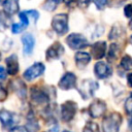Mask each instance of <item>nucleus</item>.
I'll list each match as a JSON object with an SVG mask.
<instances>
[{
    "label": "nucleus",
    "instance_id": "nucleus-1",
    "mask_svg": "<svg viewBox=\"0 0 132 132\" xmlns=\"http://www.w3.org/2000/svg\"><path fill=\"white\" fill-rule=\"evenodd\" d=\"M122 114L113 111L106 116L102 121V131L103 132H119L120 126L122 124Z\"/></svg>",
    "mask_w": 132,
    "mask_h": 132
},
{
    "label": "nucleus",
    "instance_id": "nucleus-2",
    "mask_svg": "<svg viewBox=\"0 0 132 132\" xmlns=\"http://www.w3.org/2000/svg\"><path fill=\"white\" fill-rule=\"evenodd\" d=\"M52 28L58 35H64L68 32V15L58 13L52 20Z\"/></svg>",
    "mask_w": 132,
    "mask_h": 132
},
{
    "label": "nucleus",
    "instance_id": "nucleus-3",
    "mask_svg": "<svg viewBox=\"0 0 132 132\" xmlns=\"http://www.w3.org/2000/svg\"><path fill=\"white\" fill-rule=\"evenodd\" d=\"M30 97H31V101L38 106H45L50 101V95L47 91L37 87L31 88Z\"/></svg>",
    "mask_w": 132,
    "mask_h": 132
},
{
    "label": "nucleus",
    "instance_id": "nucleus-4",
    "mask_svg": "<svg viewBox=\"0 0 132 132\" xmlns=\"http://www.w3.org/2000/svg\"><path fill=\"white\" fill-rule=\"evenodd\" d=\"M77 104L72 100H67L61 105V119L63 122H70L76 114Z\"/></svg>",
    "mask_w": 132,
    "mask_h": 132
},
{
    "label": "nucleus",
    "instance_id": "nucleus-5",
    "mask_svg": "<svg viewBox=\"0 0 132 132\" xmlns=\"http://www.w3.org/2000/svg\"><path fill=\"white\" fill-rule=\"evenodd\" d=\"M66 43L72 50H80L88 46L87 38L79 33H71L66 37Z\"/></svg>",
    "mask_w": 132,
    "mask_h": 132
},
{
    "label": "nucleus",
    "instance_id": "nucleus-6",
    "mask_svg": "<svg viewBox=\"0 0 132 132\" xmlns=\"http://www.w3.org/2000/svg\"><path fill=\"white\" fill-rule=\"evenodd\" d=\"M44 70H45V66L41 62H36L25 70V72L23 74V77L26 80L31 81V80L39 77L40 75H42Z\"/></svg>",
    "mask_w": 132,
    "mask_h": 132
},
{
    "label": "nucleus",
    "instance_id": "nucleus-7",
    "mask_svg": "<svg viewBox=\"0 0 132 132\" xmlns=\"http://www.w3.org/2000/svg\"><path fill=\"white\" fill-rule=\"evenodd\" d=\"M98 89V82L92 80V79H85L81 81L78 92L80 93L81 97L84 99H89L91 96H93L94 92Z\"/></svg>",
    "mask_w": 132,
    "mask_h": 132
},
{
    "label": "nucleus",
    "instance_id": "nucleus-8",
    "mask_svg": "<svg viewBox=\"0 0 132 132\" xmlns=\"http://www.w3.org/2000/svg\"><path fill=\"white\" fill-rule=\"evenodd\" d=\"M89 114L93 118V119H97L100 118L104 114V112L106 111V103L103 100L100 99H95L89 106L88 108Z\"/></svg>",
    "mask_w": 132,
    "mask_h": 132
},
{
    "label": "nucleus",
    "instance_id": "nucleus-9",
    "mask_svg": "<svg viewBox=\"0 0 132 132\" xmlns=\"http://www.w3.org/2000/svg\"><path fill=\"white\" fill-rule=\"evenodd\" d=\"M94 73L95 75L100 78V79H104L109 77L112 74V68L110 65H108L106 62L103 61H99L95 64L94 66Z\"/></svg>",
    "mask_w": 132,
    "mask_h": 132
},
{
    "label": "nucleus",
    "instance_id": "nucleus-10",
    "mask_svg": "<svg viewBox=\"0 0 132 132\" xmlns=\"http://www.w3.org/2000/svg\"><path fill=\"white\" fill-rule=\"evenodd\" d=\"M18 121H19V118L15 113H13L7 109L0 110V122H1L3 128H10Z\"/></svg>",
    "mask_w": 132,
    "mask_h": 132
},
{
    "label": "nucleus",
    "instance_id": "nucleus-11",
    "mask_svg": "<svg viewBox=\"0 0 132 132\" xmlns=\"http://www.w3.org/2000/svg\"><path fill=\"white\" fill-rule=\"evenodd\" d=\"M63 54H64V46L59 41H56L46 50L45 58L47 61L57 60V59H60V57Z\"/></svg>",
    "mask_w": 132,
    "mask_h": 132
},
{
    "label": "nucleus",
    "instance_id": "nucleus-12",
    "mask_svg": "<svg viewBox=\"0 0 132 132\" xmlns=\"http://www.w3.org/2000/svg\"><path fill=\"white\" fill-rule=\"evenodd\" d=\"M76 87V75L73 72H66L59 80V88L62 90H70Z\"/></svg>",
    "mask_w": 132,
    "mask_h": 132
},
{
    "label": "nucleus",
    "instance_id": "nucleus-13",
    "mask_svg": "<svg viewBox=\"0 0 132 132\" xmlns=\"http://www.w3.org/2000/svg\"><path fill=\"white\" fill-rule=\"evenodd\" d=\"M23 43V53L25 56H30L33 53V48L35 45V37L31 33H25L21 37Z\"/></svg>",
    "mask_w": 132,
    "mask_h": 132
},
{
    "label": "nucleus",
    "instance_id": "nucleus-14",
    "mask_svg": "<svg viewBox=\"0 0 132 132\" xmlns=\"http://www.w3.org/2000/svg\"><path fill=\"white\" fill-rule=\"evenodd\" d=\"M10 87H11V90L21 99H25L27 97V87H26L25 82L23 80H21L20 78H15V79L11 80L10 81Z\"/></svg>",
    "mask_w": 132,
    "mask_h": 132
},
{
    "label": "nucleus",
    "instance_id": "nucleus-15",
    "mask_svg": "<svg viewBox=\"0 0 132 132\" xmlns=\"http://www.w3.org/2000/svg\"><path fill=\"white\" fill-rule=\"evenodd\" d=\"M106 54V42L105 41H96L91 47V55L94 59L100 60Z\"/></svg>",
    "mask_w": 132,
    "mask_h": 132
},
{
    "label": "nucleus",
    "instance_id": "nucleus-16",
    "mask_svg": "<svg viewBox=\"0 0 132 132\" xmlns=\"http://www.w3.org/2000/svg\"><path fill=\"white\" fill-rule=\"evenodd\" d=\"M6 71L9 75H15L19 72V60L16 55H10L5 59Z\"/></svg>",
    "mask_w": 132,
    "mask_h": 132
},
{
    "label": "nucleus",
    "instance_id": "nucleus-17",
    "mask_svg": "<svg viewBox=\"0 0 132 132\" xmlns=\"http://www.w3.org/2000/svg\"><path fill=\"white\" fill-rule=\"evenodd\" d=\"M92 59V56L89 54V53H86V52H78L75 54L74 56V60H75V64L78 68L82 69L85 68L91 61Z\"/></svg>",
    "mask_w": 132,
    "mask_h": 132
},
{
    "label": "nucleus",
    "instance_id": "nucleus-18",
    "mask_svg": "<svg viewBox=\"0 0 132 132\" xmlns=\"http://www.w3.org/2000/svg\"><path fill=\"white\" fill-rule=\"evenodd\" d=\"M19 1L18 0H5L3 2V11L8 15H12L19 11Z\"/></svg>",
    "mask_w": 132,
    "mask_h": 132
},
{
    "label": "nucleus",
    "instance_id": "nucleus-19",
    "mask_svg": "<svg viewBox=\"0 0 132 132\" xmlns=\"http://www.w3.org/2000/svg\"><path fill=\"white\" fill-rule=\"evenodd\" d=\"M27 132H36L39 129V125L37 120L35 119L34 114L32 112H30L27 117V122H26V126H25Z\"/></svg>",
    "mask_w": 132,
    "mask_h": 132
},
{
    "label": "nucleus",
    "instance_id": "nucleus-20",
    "mask_svg": "<svg viewBox=\"0 0 132 132\" xmlns=\"http://www.w3.org/2000/svg\"><path fill=\"white\" fill-rule=\"evenodd\" d=\"M120 52H121L120 46L117 43H111L109 45L108 53H107V60H108V62H114L119 58Z\"/></svg>",
    "mask_w": 132,
    "mask_h": 132
},
{
    "label": "nucleus",
    "instance_id": "nucleus-21",
    "mask_svg": "<svg viewBox=\"0 0 132 132\" xmlns=\"http://www.w3.org/2000/svg\"><path fill=\"white\" fill-rule=\"evenodd\" d=\"M124 32H125V30H124V28H123V26L121 24L120 25L119 24H114L113 27L110 29V33L108 35V38L111 39V40H114L118 37H120L121 35H123Z\"/></svg>",
    "mask_w": 132,
    "mask_h": 132
},
{
    "label": "nucleus",
    "instance_id": "nucleus-22",
    "mask_svg": "<svg viewBox=\"0 0 132 132\" xmlns=\"http://www.w3.org/2000/svg\"><path fill=\"white\" fill-rule=\"evenodd\" d=\"M5 11L0 10V32L5 31L9 26V18Z\"/></svg>",
    "mask_w": 132,
    "mask_h": 132
},
{
    "label": "nucleus",
    "instance_id": "nucleus-23",
    "mask_svg": "<svg viewBox=\"0 0 132 132\" xmlns=\"http://www.w3.org/2000/svg\"><path fill=\"white\" fill-rule=\"evenodd\" d=\"M120 66L124 69V70H132V58L128 55L124 56L120 62Z\"/></svg>",
    "mask_w": 132,
    "mask_h": 132
},
{
    "label": "nucleus",
    "instance_id": "nucleus-24",
    "mask_svg": "<svg viewBox=\"0 0 132 132\" xmlns=\"http://www.w3.org/2000/svg\"><path fill=\"white\" fill-rule=\"evenodd\" d=\"M82 132H100L99 131V127L98 125L95 123V122H88L85 127H84V130Z\"/></svg>",
    "mask_w": 132,
    "mask_h": 132
},
{
    "label": "nucleus",
    "instance_id": "nucleus-25",
    "mask_svg": "<svg viewBox=\"0 0 132 132\" xmlns=\"http://www.w3.org/2000/svg\"><path fill=\"white\" fill-rule=\"evenodd\" d=\"M25 12H26V14L28 15V18L32 19L33 23L36 24V22H37V20H38V18H39L38 11H37V10H34V9H31V10H27V11H25Z\"/></svg>",
    "mask_w": 132,
    "mask_h": 132
},
{
    "label": "nucleus",
    "instance_id": "nucleus-26",
    "mask_svg": "<svg viewBox=\"0 0 132 132\" xmlns=\"http://www.w3.org/2000/svg\"><path fill=\"white\" fill-rule=\"evenodd\" d=\"M125 110L127 113L132 114V93H130L129 97L126 99L125 102Z\"/></svg>",
    "mask_w": 132,
    "mask_h": 132
},
{
    "label": "nucleus",
    "instance_id": "nucleus-27",
    "mask_svg": "<svg viewBox=\"0 0 132 132\" xmlns=\"http://www.w3.org/2000/svg\"><path fill=\"white\" fill-rule=\"evenodd\" d=\"M19 18H20V20H21V22H22L21 24H22L25 28H27V26L29 25V18H28V15L26 14V12H25V11L20 12Z\"/></svg>",
    "mask_w": 132,
    "mask_h": 132
},
{
    "label": "nucleus",
    "instance_id": "nucleus-28",
    "mask_svg": "<svg viewBox=\"0 0 132 132\" xmlns=\"http://www.w3.org/2000/svg\"><path fill=\"white\" fill-rule=\"evenodd\" d=\"M94 2V4L96 5V7L99 9V10H102L106 7L107 3H108V0H92Z\"/></svg>",
    "mask_w": 132,
    "mask_h": 132
},
{
    "label": "nucleus",
    "instance_id": "nucleus-29",
    "mask_svg": "<svg viewBox=\"0 0 132 132\" xmlns=\"http://www.w3.org/2000/svg\"><path fill=\"white\" fill-rule=\"evenodd\" d=\"M24 29H25V27H24L22 24H16V23H14V24L11 25V32L14 33V34H18L19 32H21V31L24 30Z\"/></svg>",
    "mask_w": 132,
    "mask_h": 132
},
{
    "label": "nucleus",
    "instance_id": "nucleus-30",
    "mask_svg": "<svg viewBox=\"0 0 132 132\" xmlns=\"http://www.w3.org/2000/svg\"><path fill=\"white\" fill-rule=\"evenodd\" d=\"M124 14L128 19H131L132 18V4H127L124 7Z\"/></svg>",
    "mask_w": 132,
    "mask_h": 132
},
{
    "label": "nucleus",
    "instance_id": "nucleus-31",
    "mask_svg": "<svg viewBox=\"0 0 132 132\" xmlns=\"http://www.w3.org/2000/svg\"><path fill=\"white\" fill-rule=\"evenodd\" d=\"M7 96H8V93H7L6 89H5V88L0 84V102H2V101H4V100H6Z\"/></svg>",
    "mask_w": 132,
    "mask_h": 132
},
{
    "label": "nucleus",
    "instance_id": "nucleus-32",
    "mask_svg": "<svg viewBox=\"0 0 132 132\" xmlns=\"http://www.w3.org/2000/svg\"><path fill=\"white\" fill-rule=\"evenodd\" d=\"M9 132H27L26 128L25 127H20V126H15V127H12Z\"/></svg>",
    "mask_w": 132,
    "mask_h": 132
},
{
    "label": "nucleus",
    "instance_id": "nucleus-33",
    "mask_svg": "<svg viewBox=\"0 0 132 132\" xmlns=\"http://www.w3.org/2000/svg\"><path fill=\"white\" fill-rule=\"evenodd\" d=\"M91 0H78V5L79 6H81L82 8H85V7H87L88 5H89V2H90Z\"/></svg>",
    "mask_w": 132,
    "mask_h": 132
},
{
    "label": "nucleus",
    "instance_id": "nucleus-34",
    "mask_svg": "<svg viewBox=\"0 0 132 132\" xmlns=\"http://www.w3.org/2000/svg\"><path fill=\"white\" fill-rule=\"evenodd\" d=\"M6 69L4 68V67H2V66H0V79H3V78H5V76H6Z\"/></svg>",
    "mask_w": 132,
    "mask_h": 132
},
{
    "label": "nucleus",
    "instance_id": "nucleus-35",
    "mask_svg": "<svg viewBox=\"0 0 132 132\" xmlns=\"http://www.w3.org/2000/svg\"><path fill=\"white\" fill-rule=\"evenodd\" d=\"M127 84L130 88H132V72L128 73V75H127Z\"/></svg>",
    "mask_w": 132,
    "mask_h": 132
},
{
    "label": "nucleus",
    "instance_id": "nucleus-36",
    "mask_svg": "<svg viewBox=\"0 0 132 132\" xmlns=\"http://www.w3.org/2000/svg\"><path fill=\"white\" fill-rule=\"evenodd\" d=\"M65 4L68 6H72L74 3H78V0H64Z\"/></svg>",
    "mask_w": 132,
    "mask_h": 132
},
{
    "label": "nucleus",
    "instance_id": "nucleus-37",
    "mask_svg": "<svg viewBox=\"0 0 132 132\" xmlns=\"http://www.w3.org/2000/svg\"><path fill=\"white\" fill-rule=\"evenodd\" d=\"M129 128H130V130L132 131V114H131V117H130V119H129Z\"/></svg>",
    "mask_w": 132,
    "mask_h": 132
},
{
    "label": "nucleus",
    "instance_id": "nucleus-38",
    "mask_svg": "<svg viewBox=\"0 0 132 132\" xmlns=\"http://www.w3.org/2000/svg\"><path fill=\"white\" fill-rule=\"evenodd\" d=\"M129 27H130V29H132V18H131V20H130V23H129Z\"/></svg>",
    "mask_w": 132,
    "mask_h": 132
},
{
    "label": "nucleus",
    "instance_id": "nucleus-39",
    "mask_svg": "<svg viewBox=\"0 0 132 132\" xmlns=\"http://www.w3.org/2000/svg\"><path fill=\"white\" fill-rule=\"evenodd\" d=\"M130 43L132 44V35H131V37H130Z\"/></svg>",
    "mask_w": 132,
    "mask_h": 132
},
{
    "label": "nucleus",
    "instance_id": "nucleus-40",
    "mask_svg": "<svg viewBox=\"0 0 132 132\" xmlns=\"http://www.w3.org/2000/svg\"><path fill=\"white\" fill-rule=\"evenodd\" d=\"M63 132H70V131H68V130H64Z\"/></svg>",
    "mask_w": 132,
    "mask_h": 132
},
{
    "label": "nucleus",
    "instance_id": "nucleus-41",
    "mask_svg": "<svg viewBox=\"0 0 132 132\" xmlns=\"http://www.w3.org/2000/svg\"><path fill=\"white\" fill-rule=\"evenodd\" d=\"M0 60H1V53H0Z\"/></svg>",
    "mask_w": 132,
    "mask_h": 132
}]
</instances>
